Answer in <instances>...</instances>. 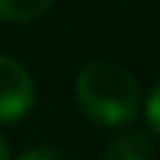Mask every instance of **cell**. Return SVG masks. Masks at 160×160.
<instances>
[{
  "mask_svg": "<svg viewBox=\"0 0 160 160\" xmlns=\"http://www.w3.org/2000/svg\"><path fill=\"white\" fill-rule=\"evenodd\" d=\"M19 160H67L62 152H53V149H35V152H27Z\"/></svg>",
  "mask_w": 160,
  "mask_h": 160,
  "instance_id": "obj_6",
  "label": "cell"
},
{
  "mask_svg": "<svg viewBox=\"0 0 160 160\" xmlns=\"http://www.w3.org/2000/svg\"><path fill=\"white\" fill-rule=\"evenodd\" d=\"M149 152L152 147L144 133H126L109 144L107 160H149Z\"/></svg>",
  "mask_w": 160,
  "mask_h": 160,
  "instance_id": "obj_3",
  "label": "cell"
},
{
  "mask_svg": "<svg viewBox=\"0 0 160 160\" xmlns=\"http://www.w3.org/2000/svg\"><path fill=\"white\" fill-rule=\"evenodd\" d=\"M78 102L88 118L104 126H120L139 112V83L128 69L112 62H93L78 75Z\"/></svg>",
  "mask_w": 160,
  "mask_h": 160,
  "instance_id": "obj_1",
  "label": "cell"
},
{
  "mask_svg": "<svg viewBox=\"0 0 160 160\" xmlns=\"http://www.w3.org/2000/svg\"><path fill=\"white\" fill-rule=\"evenodd\" d=\"M147 120H149V126L155 128V133L160 136V83H158V88L152 91V96L147 102Z\"/></svg>",
  "mask_w": 160,
  "mask_h": 160,
  "instance_id": "obj_5",
  "label": "cell"
},
{
  "mask_svg": "<svg viewBox=\"0 0 160 160\" xmlns=\"http://www.w3.org/2000/svg\"><path fill=\"white\" fill-rule=\"evenodd\" d=\"M35 104L29 72L16 59L0 56V120H19Z\"/></svg>",
  "mask_w": 160,
  "mask_h": 160,
  "instance_id": "obj_2",
  "label": "cell"
},
{
  "mask_svg": "<svg viewBox=\"0 0 160 160\" xmlns=\"http://www.w3.org/2000/svg\"><path fill=\"white\" fill-rule=\"evenodd\" d=\"M0 160H8V147L3 142V136H0Z\"/></svg>",
  "mask_w": 160,
  "mask_h": 160,
  "instance_id": "obj_7",
  "label": "cell"
},
{
  "mask_svg": "<svg viewBox=\"0 0 160 160\" xmlns=\"http://www.w3.org/2000/svg\"><path fill=\"white\" fill-rule=\"evenodd\" d=\"M51 0H0V19L3 22H35L48 11Z\"/></svg>",
  "mask_w": 160,
  "mask_h": 160,
  "instance_id": "obj_4",
  "label": "cell"
}]
</instances>
